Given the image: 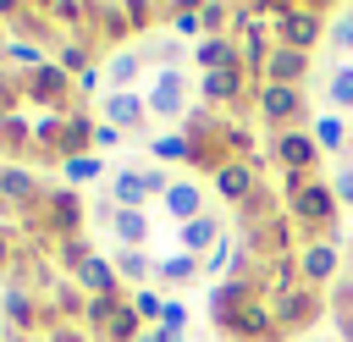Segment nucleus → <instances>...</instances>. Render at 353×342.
Here are the masks:
<instances>
[{"instance_id": "obj_24", "label": "nucleus", "mask_w": 353, "mask_h": 342, "mask_svg": "<svg viewBox=\"0 0 353 342\" xmlns=\"http://www.w3.org/2000/svg\"><path fill=\"white\" fill-rule=\"evenodd\" d=\"M110 232H116L121 248H143V243H149V215H143V210H116V215H110Z\"/></svg>"}, {"instance_id": "obj_17", "label": "nucleus", "mask_w": 353, "mask_h": 342, "mask_svg": "<svg viewBox=\"0 0 353 342\" xmlns=\"http://www.w3.org/2000/svg\"><path fill=\"white\" fill-rule=\"evenodd\" d=\"M199 94H204L210 105H243L248 72H243V66H237V72H199Z\"/></svg>"}, {"instance_id": "obj_3", "label": "nucleus", "mask_w": 353, "mask_h": 342, "mask_svg": "<svg viewBox=\"0 0 353 342\" xmlns=\"http://www.w3.org/2000/svg\"><path fill=\"white\" fill-rule=\"evenodd\" d=\"M72 94H77V77H66L55 61H44L39 72H22V99L39 105V110L66 116V110H72Z\"/></svg>"}, {"instance_id": "obj_22", "label": "nucleus", "mask_w": 353, "mask_h": 342, "mask_svg": "<svg viewBox=\"0 0 353 342\" xmlns=\"http://www.w3.org/2000/svg\"><path fill=\"white\" fill-rule=\"evenodd\" d=\"M138 72H143V50H121V55H110V61H105V83H110V94H132Z\"/></svg>"}, {"instance_id": "obj_8", "label": "nucleus", "mask_w": 353, "mask_h": 342, "mask_svg": "<svg viewBox=\"0 0 353 342\" xmlns=\"http://www.w3.org/2000/svg\"><path fill=\"white\" fill-rule=\"evenodd\" d=\"M270 160H276V171H314L320 165V143H314L309 127H292V132H276Z\"/></svg>"}, {"instance_id": "obj_15", "label": "nucleus", "mask_w": 353, "mask_h": 342, "mask_svg": "<svg viewBox=\"0 0 353 342\" xmlns=\"http://www.w3.org/2000/svg\"><path fill=\"white\" fill-rule=\"evenodd\" d=\"M0 314H6L11 331H39V325H44V303H39L28 287H6V292H0Z\"/></svg>"}, {"instance_id": "obj_6", "label": "nucleus", "mask_w": 353, "mask_h": 342, "mask_svg": "<svg viewBox=\"0 0 353 342\" xmlns=\"http://www.w3.org/2000/svg\"><path fill=\"white\" fill-rule=\"evenodd\" d=\"M143 99H149V116L188 121V72L182 66H154V88Z\"/></svg>"}, {"instance_id": "obj_41", "label": "nucleus", "mask_w": 353, "mask_h": 342, "mask_svg": "<svg viewBox=\"0 0 353 342\" xmlns=\"http://www.w3.org/2000/svg\"><path fill=\"white\" fill-rule=\"evenodd\" d=\"M121 138H127V132H116L110 121H99V127H94V154H99V149H116Z\"/></svg>"}, {"instance_id": "obj_25", "label": "nucleus", "mask_w": 353, "mask_h": 342, "mask_svg": "<svg viewBox=\"0 0 353 342\" xmlns=\"http://www.w3.org/2000/svg\"><path fill=\"white\" fill-rule=\"evenodd\" d=\"M110 265H116V276H121V281H132V292L154 276V259H149L143 248H116V254H110Z\"/></svg>"}, {"instance_id": "obj_26", "label": "nucleus", "mask_w": 353, "mask_h": 342, "mask_svg": "<svg viewBox=\"0 0 353 342\" xmlns=\"http://www.w3.org/2000/svg\"><path fill=\"white\" fill-rule=\"evenodd\" d=\"M199 270H204V259H193V254H182V248H176V254H165V259H154V276H160V281H171V287L193 281Z\"/></svg>"}, {"instance_id": "obj_33", "label": "nucleus", "mask_w": 353, "mask_h": 342, "mask_svg": "<svg viewBox=\"0 0 353 342\" xmlns=\"http://www.w3.org/2000/svg\"><path fill=\"white\" fill-rule=\"evenodd\" d=\"M99 342H143V320H138V309H132V303H121V314L110 320V331H105Z\"/></svg>"}, {"instance_id": "obj_21", "label": "nucleus", "mask_w": 353, "mask_h": 342, "mask_svg": "<svg viewBox=\"0 0 353 342\" xmlns=\"http://www.w3.org/2000/svg\"><path fill=\"white\" fill-rule=\"evenodd\" d=\"M165 215H171L176 226L199 221V215H204V193H199V182H171V193H165Z\"/></svg>"}, {"instance_id": "obj_47", "label": "nucleus", "mask_w": 353, "mask_h": 342, "mask_svg": "<svg viewBox=\"0 0 353 342\" xmlns=\"http://www.w3.org/2000/svg\"><path fill=\"white\" fill-rule=\"evenodd\" d=\"M347 138H353V116H347Z\"/></svg>"}, {"instance_id": "obj_9", "label": "nucleus", "mask_w": 353, "mask_h": 342, "mask_svg": "<svg viewBox=\"0 0 353 342\" xmlns=\"http://www.w3.org/2000/svg\"><path fill=\"white\" fill-rule=\"evenodd\" d=\"M44 182H39V171H28V165H0V204H11V210H39L44 204Z\"/></svg>"}, {"instance_id": "obj_39", "label": "nucleus", "mask_w": 353, "mask_h": 342, "mask_svg": "<svg viewBox=\"0 0 353 342\" xmlns=\"http://www.w3.org/2000/svg\"><path fill=\"white\" fill-rule=\"evenodd\" d=\"M325 39H331V50H353V6L331 17V33Z\"/></svg>"}, {"instance_id": "obj_42", "label": "nucleus", "mask_w": 353, "mask_h": 342, "mask_svg": "<svg viewBox=\"0 0 353 342\" xmlns=\"http://www.w3.org/2000/svg\"><path fill=\"white\" fill-rule=\"evenodd\" d=\"M160 325H171V331H188V309H182L176 298H165V314H160Z\"/></svg>"}, {"instance_id": "obj_40", "label": "nucleus", "mask_w": 353, "mask_h": 342, "mask_svg": "<svg viewBox=\"0 0 353 342\" xmlns=\"http://www.w3.org/2000/svg\"><path fill=\"white\" fill-rule=\"evenodd\" d=\"M99 83H105V66L83 72V77H77V99H94V94H99ZM99 99H105V94H99Z\"/></svg>"}, {"instance_id": "obj_34", "label": "nucleus", "mask_w": 353, "mask_h": 342, "mask_svg": "<svg viewBox=\"0 0 353 342\" xmlns=\"http://www.w3.org/2000/svg\"><path fill=\"white\" fill-rule=\"evenodd\" d=\"M199 22H204V39H221V33H232V6L226 0H204Z\"/></svg>"}, {"instance_id": "obj_44", "label": "nucleus", "mask_w": 353, "mask_h": 342, "mask_svg": "<svg viewBox=\"0 0 353 342\" xmlns=\"http://www.w3.org/2000/svg\"><path fill=\"white\" fill-rule=\"evenodd\" d=\"M11 259H17V254H11V232L0 226V270H11Z\"/></svg>"}, {"instance_id": "obj_35", "label": "nucleus", "mask_w": 353, "mask_h": 342, "mask_svg": "<svg viewBox=\"0 0 353 342\" xmlns=\"http://www.w3.org/2000/svg\"><path fill=\"white\" fill-rule=\"evenodd\" d=\"M237 265H243V254H237L232 237H221V243L204 254V276H226V270H237Z\"/></svg>"}, {"instance_id": "obj_19", "label": "nucleus", "mask_w": 353, "mask_h": 342, "mask_svg": "<svg viewBox=\"0 0 353 342\" xmlns=\"http://www.w3.org/2000/svg\"><path fill=\"white\" fill-rule=\"evenodd\" d=\"M72 281H77V292H83V298H116V292H121V276H116V265H110L105 254H94Z\"/></svg>"}, {"instance_id": "obj_38", "label": "nucleus", "mask_w": 353, "mask_h": 342, "mask_svg": "<svg viewBox=\"0 0 353 342\" xmlns=\"http://www.w3.org/2000/svg\"><path fill=\"white\" fill-rule=\"evenodd\" d=\"M325 182H331V193H336V204H342V210H353V160H336Z\"/></svg>"}, {"instance_id": "obj_45", "label": "nucleus", "mask_w": 353, "mask_h": 342, "mask_svg": "<svg viewBox=\"0 0 353 342\" xmlns=\"http://www.w3.org/2000/svg\"><path fill=\"white\" fill-rule=\"evenodd\" d=\"M336 320H342V336L353 342V314H336Z\"/></svg>"}, {"instance_id": "obj_7", "label": "nucleus", "mask_w": 353, "mask_h": 342, "mask_svg": "<svg viewBox=\"0 0 353 342\" xmlns=\"http://www.w3.org/2000/svg\"><path fill=\"white\" fill-rule=\"evenodd\" d=\"M336 270H342L336 232H331V237H309V243L298 248V281H303V287H314V292H320V287H325Z\"/></svg>"}, {"instance_id": "obj_23", "label": "nucleus", "mask_w": 353, "mask_h": 342, "mask_svg": "<svg viewBox=\"0 0 353 342\" xmlns=\"http://www.w3.org/2000/svg\"><path fill=\"white\" fill-rule=\"evenodd\" d=\"M309 132H314L320 154H331V160L353 143V138H347V121H342V116H331V110H325V116H314V121H309Z\"/></svg>"}, {"instance_id": "obj_31", "label": "nucleus", "mask_w": 353, "mask_h": 342, "mask_svg": "<svg viewBox=\"0 0 353 342\" xmlns=\"http://www.w3.org/2000/svg\"><path fill=\"white\" fill-rule=\"evenodd\" d=\"M325 105L331 110H353V66H331L325 72Z\"/></svg>"}, {"instance_id": "obj_36", "label": "nucleus", "mask_w": 353, "mask_h": 342, "mask_svg": "<svg viewBox=\"0 0 353 342\" xmlns=\"http://www.w3.org/2000/svg\"><path fill=\"white\" fill-rule=\"evenodd\" d=\"M55 259H61V265L77 276V270L94 259V243H88V237H66V243H55Z\"/></svg>"}, {"instance_id": "obj_12", "label": "nucleus", "mask_w": 353, "mask_h": 342, "mask_svg": "<svg viewBox=\"0 0 353 342\" xmlns=\"http://www.w3.org/2000/svg\"><path fill=\"white\" fill-rule=\"evenodd\" d=\"M270 309H276V325H281V336H287V331H298V325H309V320L320 314V292L298 281L292 292H281V298H270Z\"/></svg>"}, {"instance_id": "obj_32", "label": "nucleus", "mask_w": 353, "mask_h": 342, "mask_svg": "<svg viewBox=\"0 0 353 342\" xmlns=\"http://www.w3.org/2000/svg\"><path fill=\"white\" fill-rule=\"evenodd\" d=\"M149 154H154V160H188V165H193V143H188L182 127H176V132H160V138L149 143Z\"/></svg>"}, {"instance_id": "obj_30", "label": "nucleus", "mask_w": 353, "mask_h": 342, "mask_svg": "<svg viewBox=\"0 0 353 342\" xmlns=\"http://www.w3.org/2000/svg\"><path fill=\"white\" fill-rule=\"evenodd\" d=\"M121 303H127L121 292H116V298H88V309H83V325H88L94 336H105V331H110V320L121 314Z\"/></svg>"}, {"instance_id": "obj_18", "label": "nucleus", "mask_w": 353, "mask_h": 342, "mask_svg": "<svg viewBox=\"0 0 353 342\" xmlns=\"http://www.w3.org/2000/svg\"><path fill=\"white\" fill-rule=\"evenodd\" d=\"M154 193H149V182H143V165H121V171H110V204L116 210H143Z\"/></svg>"}, {"instance_id": "obj_14", "label": "nucleus", "mask_w": 353, "mask_h": 342, "mask_svg": "<svg viewBox=\"0 0 353 342\" xmlns=\"http://www.w3.org/2000/svg\"><path fill=\"white\" fill-rule=\"evenodd\" d=\"M88 22H94V39H105V44H121V39L138 33V28H132V11H127L121 0H94V6H88Z\"/></svg>"}, {"instance_id": "obj_28", "label": "nucleus", "mask_w": 353, "mask_h": 342, "mask_svg": "<svg viewBox=\"0 0 353 342\" xmlns=\"http://www.w3.org/2000/svg\"><path fill=\"white\" fill-rule=\"evenodd\" d=\"M160 22H171V33H176V39H204L199 6H160Z\"/></svg>"}, {"instance_id": "obj_1", "label": "nucleus", "mask_w": 353, "mask_h": 342, "mask_svg": "<svg viewBox=\"0 0 353 342\" xmlns=\"http://www.w3.org/2000/svg\"><path fill=\"white\" fill-rule=\"evenodd\" d=\"M270 33H276V44H287V50H303V55H309V50L331 33V17H325V6H298V0H287V6H276Z\"/></svg>"}, {"instance_id": "obj_13", "label": "nucleus", "mask_w": 353, "mask_h": 342, "mask_svg": "<svg viewBox=\"0 0 353 342\" xmlns=\"http://www.w3.org/2000/svg\"><path fill=\"white\" fill-rule=\"evenodd\" d=\"M303 77H309V55H303V50H287V44H276V50L265 55V66H259V83L303 88Z\"/></svg>"}, {"instance_id": "obj_11", "label": "nucleus", "mask_w": 353, "mask_h": 342, "mask_svg": "<svg viewBox=\"0 0 353 342\" xmlns=\"http://www.w3.org/2000/svg\"><path fill=\"white\" fill-rule=\"evenodd\" d=\"M215 193H221L226 204H254V199H259V165H254V160L221 165V171H215Z\"/></svg>"}, {"instance_id": "obj_5", "label": "nucleus", "mask_w": 353, "mask_h": 342, "mask_svg": "<svg viewBox=\"0 0 353 342\" xmlns=\"http://www.w3.org/2000/svg\"><path fill=\"white\" fill-rule=\"evenodd\" d=\"M33 215H39V232H44V237L66 243V237H83V215H88V210H83L77 188H50Z\"/></svg>"}, {"instance_id": "obj_29", "label": "nucleus", "mask_w": 353, "mask_h": 342, "mask_svg": "<svg viewBox=\"0 0 353 342\" xmlns=\"http://www.w3.org/2000/svg\"><path fill=\"white\" fill-rule=\"evenodd\" d=\"M61 177H66V188L99 182V177H105V160H99V154H72V160H61Z\"/></svg>"}, {"instance_id": "obj_27", "label": "nucleus", "mask_w": 353, "mask_h": 342, "mask_svg": "<svg viewBox=\"0 0 353 342\" xmlns=\"http://www.w3.org/2000/svg\"><path fill=\"white\" fill-rule=\"evenodd\" d=\"M0 149L6 154H33V121L28 116H0Z\"/></svg>"}, {"instance_id": "obj_4", "label": "nucleus", "mask_w": 353, "mask_h": 342, "mask_svg": "<svg viewBox=\"0 0 353 342\" xmlns=\"http://www.w3.org/2000/svg\"><path fill=\"white\" fill-rule=\"evenodd\" d=\"M254 110H259V121H265V127H276V132H292V127H303V116H309V99H303V88L259 83V88H254Z\"/></svg>"}, {"instance_id": "obj_48", "label": "nucleus", "mask_w": 353, "mask_h": 342, "mask_svg": "<svg viewBox=\"0 0 353 342\" xmlns=\"http://www.w3.org/2000/svg\"><path fill=\"white\" fill-rule=\"evenodd\" d=\"M347 265H353V243H347Z\"/></svg>"}, {"instance_id": "obj_37", "label": "nucleus", "mask_w": 353, "mask_h": 342, "mask_svg": "<svg viewBox=\"0 0 353 342\" xmlns=\"http://www.w3.org/2000/svg\"><path fill=\"white\" fill-rule=\"evenodd\" d=\"M127 303L138 309V320H143V325H160V314H165V298H160V292H149V287H138Z\"/></svg>"}, {"instance_id": "obj_46", "label": "nucleus", "mask_w": 353, "mask_h": 342, "mask_svg": "<svg viewBox=\"0 0 353 342\" xmlns=\"http://www.w3.org/2000/svg\"><path fill=\"white\" fill-rule=\"evenodd\" d=\"M314 342H336V336H314Z\"/></svg>"}, {"instance_id": "obj_43", "label": "nucleus", "mask_w": 353, "mask_h": 342, "mask_svg": "<svg viewBox=\"0 0 353 342\" xmlns=\"http://www.w3.org/2000/svg\"><path fill=\"white\" fill-rule=\"evenodd\" d=\"M143 342H182V331H171V325H149Z\"/></svg>"}, {"instance_id": "obj_16", "label": "nucleus", "mask_w": 353, "mask_h": 342, "mask_svg": "<svg viewBox=\"0 0 353 342\" xmlns=\"http://www.w3.org/2000/svg\"><path fill=\"white\" fill-rule=\"evenodd\" d=\"M193 61H199V72H237L243 66V50H237L232 33H221V39H199L193 44Z\"/></svg>"}, {"instance_id": "obj_10", "label": "nucleus", "mask_w": 353, "mask_h": 342, "mask_svg": "<svg viewBox=\"0 0 353 342\" xmlns=\"http://www.w3.org/2000/svg\"><path fill=\"white\" fill-rule=\"evenodd\" d=\"M99 121H110L116 132H143V127H149V99H143L138 88H132V94H110V88H105Z\"/></svg>"}, {"instance_id": "obj_2", "label": "nucleus", "mask_w": 353, "mask_h": 342, "mask_svg": "<svg viewBox=\"0 0 353 342\" xmlns=\"http://www.w3.org/2000/svg\"><path fill=\"white\" fill-rule=\"evenodd\" d=\"M336 210H342V204H336V193H331L325 177H314V182L287 204V215H292L309 237H331V232H336Z\"/></svg>"}, {"instance_id": "obj_20", "label": "nucleus", "mask_w": 353, "mask_h": 342, "mask_svg": "<svg viewBox=\"0 0 353 342\" xmlns=\"http://www.w3.org/2000/svg\"><path fill=\"white\" fill-rule=\"evenodd\" d=\"M215 243H221V215H210V210H204L199 221L176 226V248H182V254H193V259H204Z\"/></svg>"}]
</instances>
